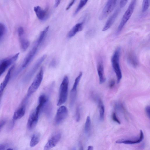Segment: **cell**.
<instances>
[{"mask_svg": "<svg viewBox=\"0 0 150 150\" xmlns=\"http://www.w3.org/2000/svg\"><path fill=\"white\" fill-rule=\"evenodd\" d=\"M43 76V69L42 67H41L32 84L29 86L26 96L23 100V101L27 102L30 97L37 90L41 83Z\"/></svg>", "mask_w": 150, "mask_h": 150, "instance_id": "cell-1", "label": "cell"}, {"mask_svg": "<svg viewBox=\"0 0 150 150\" xmlns=\"http://www.w3.org/2000/svg\"><path fill=\"white\" fill-rule=\"evenodd\" d=\"M120 52V47L117 48L113 54L111 59L112 66L116 74L117 83L120 82L122 78V73L119 64Z\"/></svg>", "mask_w": 150, "mask_h": 150, "instance_id": "cell-2", "label": "cell"}, {"mask_svg": "<svg viewBox=\"0 0 150 150\" xmlns=\"http://www.w3.org/2000/svg\"><path fill=\"white\" fill-rule=\"evenodd\" d=\"M136 3V1L135 0L132 1L130 2L127 9L124 13L117 30V35L119 34L121 32L126 23L130 18L133 12Z\"/></svg>", "mask_w": 150, "mask_h": 150, "instance_id": "cell-3", "label": "cell"}, {"mask_svg": "<svg viewBox=\"0 0 150 150\" xmlns=\"http://www.w3.org/2000/svg\"><path fill=\"white\" fill-rule=\"evenodd\" d=\"M69 80L67 76H65L60 84L59 99L57 105L58 106L64 103L67 98Z\"/></svg>", "mask_w": 150, "mask_h": 150, "instance_id": "cell-4", "label": "cell"}, {"mask_svg": "<svg viewBox=\"0 0 150 150\" xmlns=\"http://www.w3.org/2000/svg\"><path fill=\"white\" fill-rule=\"evenodd\" d=\"M40 45L35 42L32 49L24 59L21 66L16 73L15 75H18L28 65L35 56Z\"/></svg>", "mask_w": 150, "mask_h": 150, "instance_id": "cell-5", "label": "cell"}, {"mask_svg": "<svg viewBox=\"0 0 150 150\" xmlns=\"http://www.w3.org/2000/svg\"><path fill=\"white\" fill-rule=\"evenodd\" d=\"M40 108L37 106L35 110L31 112L28 119L27 126L29 130L33 129L36 126L38 122L39 117L42 112Z\"/></svg>", "mask_w": 150, "mask_h": 150, "instance_id": "cell-6", "label": "cell"}, {"mask_svg": "<svg viewBox=\"0 0 150 150\" xmlns=\"http://www.w3.org/2000/svg\"><path fill=\"white\" fill-rule=\"evenodd\" d=\"M19 53L12 56L0 60V77L6 69L18 59Z\"/></svg>", "mask_w": 150, "mask_h": 150, "instance_id": "cell-7", "label": "cell"}, {"mask_svg": "<svg viewBox=\"0 0 150 150\" xmlns=\"http://www.w3.org/2000/svg\"><path fill=\"white\" fill-rule=\"evenodd\" d=\"M117 1L108 0L100 14L99 19L102 20L105 18L113 10L116 5Z\"/></svg>", "mask_w": 150, "mask_h": 150, "instance_id": "cell-8", "label": "cell"}, {"mask_svg": "<svg viewBox=\"0 0 150 150\" xmlns=\"http://www.w3.org/2000/svg\"><path fill=\"white\" fill-rule=\"evenodd\" d=\"M82 75V73L81 72L75 79L73 87L71 91L69 105L71 108L73 106L76 101L77 96V87Z\"/></svg>", "mask_w": 150, "mask_h": 150, "instance_id": "cell-9", "label": "cell"}, {"mask_svg": "<svg viewBox=\"0 0 150 150\" xmlns=\"http://www.w3.org/2000/svg\"><path fill=\"white\" fill-rule=\"evenodd\" d=\"M46 57L47 55L45 54H44L37 61L25 76L24 79V81L27 82L31 79Z\"/></svg>", "mask_w": 150, "mask_h": 150, "instance_id": "cell-10", "label": "cell"}, {"mask_svg": "<svg viewBox=\"0 0 150 150\" xmlns=\"http://www.w3.org/2000/svg\"><path fill=\"white\" fill-rule=\"evenodd\" d=\"M68 110L67 107L62 106L57 110L54 119L55 123L58 125L61 123L67 117Z\"/></svg>", "mask_w": 150, "mask_h": 150, "instance_id": "cell-11", "label": "cell"}, {"mask_svg": "<svg viewBox=\"0 0 150 150\" xmlns=\"http://www.w3.org/2000/svg\"><path fill=\"white\" fill-rule=\"evenodd\" d=\"M144 138V135L142 131L140 130L139 137L134 139H121L117 140L115 143L117 144H137L142 141Z\"/></svg>", "mask_w": 150, "mask_h": 150, "instance_id": "cell-12", "label": "cell"}, {"mask_svg": "<svg viewBox=\"0 0 150 150\" xmlns=\"http://www.w3.org/2000/svg\"><path fill=\"white\" fill-rule=\"evenodd\" d=\"M17 31L21 48L23 51H25L28 47L30 42L24 37V31L22 27L18 28Z\"/></svg>", "mask_w": 150, "mask_h": 150, "instance_id": "cell-13", "label": "cell"}, {"mask_svg": "<svg viewBox=\"0 0 150 150\" xmlns=\"http://www.w3.org/2000/svg\"><path fill=\"white\" fill-rule=\"evenodd\" d=\"M14 68L15 65H13L9 69L3 81L0 85V103L4 91L10 79Z\"/></svg>", "mask_w": 150, "mask_h": 150, "instance_id": "cell-14", "label": "cell"}, {"mask_svg": "<svg viewBox=\"0 0 150 150\" xmlns=\"http://www.w3.org/2000/svg\"><path fill=\"white\" fill-rule=\"evenodd\" d=\"M61 137V134L58 133L52 136L45 145L44 150H50L56 146Z\"/></svg>", "mask_w": 150, "mask_h": 150, "instance_id": "cell-15", "label": "cell"}, {"mask_svg": "<svg viewBox=\"0 0 150 150\" xmlns=\"http://www.w3.org/2000/svg\"><path fill=\"white\" fill-rule=\"evenodd\" d=\"M26 105L22 104L14 112L12 118V125L16 120L23 117L25 114L26 111Z\"/></svg>", "mask_w": 150, "mask_h": 150, "instance_id": "cell-16", "label": "cell"}, {"mask_svg": "<svg viewBox=\"0 0 150 150\" xmlns=\"http://www.w3.org/2000/svg\"><path fill=\"white\" fill-rule=\"evenodd\" d=\"M34 10L38 18L40 20H45L48 17V13L47 10L43 9L40 6H37L34 7Z\"/></svg>", "mask_w": 150, "mask_h": 150, "instance_id": "cell-17", "label": "cell"}, {"mask_svg": "<svg viewBox=\"0 0 150 150\" xmlns=\"http://www.w3.org/2000/svg\"><path fill=\"white\" fill-rule=\"evenodd\" d=\"M119 11V9H117L109 18L103 28L102 31H105L111 27L117 17Z\"/></svg>", "mask_w": 150, "mask_h": 150, "instance_id": "cell-18", "label": "cell"}, {"mask_svg": "<svg viewBox=\"0 0 150 150\" xmlns=\"http://www.w3.org/2000/svg\"><path fill=\"white\" fill-rule=\"evenodd\" d=\"M97 70L99 83L102 84L105 82L106 78L104 74L103 65L101 61L99 62L97 65Z\"/></svg>", "mask_w": 150, "mask_h": 150, "instance_id": "cell-19", "label": "cell"}, {"mask_svg": "<svg viewBox=\"0 0 150 150\" xmlns=\"http://www.w3.org/2000/svg\"><path fill=\"white\" fill-rule=\"evenodd\" d=\"M83 22L79 23L76 24L71 29L68 33V37L71 38L74 36L76 34L82 30Z\"/></svg>", "mask_w": 150, "mask_h": 150, "instance_id": "cell-20", "label": "cell"}, {"mask_svg": "<svg viewBox=\"0 0 150 150\" xmlns=\"http://www.w3.org/2000/svg\"><path fill=\"white\" fill-rule=\"evenodd\" d=\"M128 63L132 66L136 67L138 64V60L135 54L132 52H129L127 55Z\"/></svg>", "mask_w": 150, "mask_h": 150, "instance_id": "cell-21", "label": "cell"}, {"mask_svg": "<svg viewBox=\"0 0 150 150\" xmlns=\"http://www.w3.org/2000/svg\"><path fill=\"white\" fill-rule=\"evenodd\" d=\"M98 105L99 109V118L100 121H103L104 118L105 106L100 99H98Z\"/></svg>", "mask_w": 150, "mask_h": 150, "instance_id": "cell-22", "label": "cell"}, {"mask_svg": "<svg viewBox=\"0 0 150 150\" xmlns=\"http://www.w3.org/2000/svg\"><path fill=\"white\" fill-rule=\"evenodd\" d=\"M40 138V134L39 133L34 134L32 136L30 143V147H33L38 143Z\"/></svg>", "mask_w": 150, "mask_h": 150, "instance_id": "cell-23", "label": "cell"}, {"mask_svg": "<svg viewBox=\"0 0 150 150\" xmlns=\"http://www.w3.org/2000/svg\"><path fill=\"white\" fill-rule=\"evenodd\" d=\"M43 111L47 116L49 117L51 115L52 112V106L49 101L45 105Z\"/></svg>", "mask_w": 150, "mask_h": 150, "instance_id": "cell-24", "label": "cell"}, {"mask_svg": "<svg viewBox=\"0 0 150 150\" xmlns=\"http://www.w3.org/2000/svg\"><path fill=\"white\" fill-rule=\"evenodd\" d=\"M91 122L90 117L88 116L86 118L85 125L84 130L86 134H88L90 131Z\"/></svg>", "mask_w": 150, "mask_h": 150, "instance_id": "cell-25", "label": "cell"}, {"mask_svg": "<svg viewBox=\"0 0 150 150\" xmlns=\"http://www.w3.org/2000/svg\"><path fill=\"white\" fill-rule=\"evenodd\" d=\"M88 1L86 0H81L79 3L74 13V15L77 14L79 11L86 5Z\"/></svg>", "mask_w": 150, "mask_h": 150, "instance_id": "cell-26", "label": "cell"}, {"mask_svg": "<svg viewBox=\"0 0 150 150\" xmlns=\"http://www.w3.org/2000/svg\"><path fill=\"white\" fill-rule=\"evenodd\" d=\"M149 0H144L143 1L142 6V12L144 13L146 12L149 8Z\"/></svg>", "mask_w": 150, "mask_h": 150, "instance_id": "cell-27", "label": "cell"}, {"mask_svg": "<svg viewBox=\"0 0 150 150\" xmlns=\"http://www.w3.org/2000/svg\"><path fill=\"white\" fill-rule=\"evenodd\" d=\"M6 31L5 26L3 24H0V42L4 37Z\"/></svg>", "mask_w": 150, "mask_h": 150, "instance_id": "cell-28", "label": "cell"}, {"mask_svg": "<svg viewBox=\"0 0 150 150\" xmlns=\"http://www.w3.org/2000/svg\"><path fill=\"white\" fill-rule=\"evenodd\" d=\"M81 118L80 108L79 106L77 107L75 114V118L76 121L78 122L80 120Z\"/></svg>", "mask_w": 150, "mask_h": 150, "instance_id": "cell-29", "label": "cell"}, {"mask_svg": "<svg viewBox=\"0 0 150 150\" xmlns=\"http://www.w3.org/2000/svg\"><path fill=\"white\" fill-rule=\"evenodd\" d=\"M95 30L93 29H91L88 30L86 33L85 36L86 38H89L92 37L94 34Z\"/></svg>", "mask_w": 150, "mask_h": 150, "instance_id": "cell-30", "label": "cell"}, {"mask_svg": "<svg viewBox=\"0 0 150 150\" xmlns=\"http://www.w3.org/2000/svg\"><path fill=\"white\" fill-rule=\"evenodd\" d=\"M112 120L115 122L119 124L121 123L120 122L117 117L116 113L113 112L112 115Z\"/></svg>", "mask_w": 150, "mask_h": 150, "instance_id": "cell-31", "label": "cell"}, {"mask_svg": "<svg viewBox=\"0 0 150 150\" xmlns=\"http://www.w3.org/2000/svg\"><path fill=\"white\" fill-rule=\"evenodd\" d=\"M127 0H121L119 3V6L120 8H122L124 7L127 2Z\"/></svg>", "mask_w": 150, "mask_h": 150, "instance_id": "cell-32", "label": "cell"}, {"mask_svg": "<svg viewBox=\"0 0 150 150\" xmlns=\"http://www.w3.org/2000/svg\"><path fill=\"white\" fill-rule=\"evenodd\" d=\"M57 65V61L56 59H53L51 61L50 66L52 67H55Z\"/></svg>", "mask_w": 150, "mask_h": 150, "instance_id": "cell-33", "label": "cell"}, {"mask_svg": "<svg viewBox=\"0 0 150 150\" xmlns=\"http://www.w3.org/2000/svg\"><path fill=\"white\" fill-rule=\"evenodd\" d=\"M76 1L75 0H72V1H71L68 4L67 6L66 7V10H69L71 7L73 5V4L74 3L75 1Z\"/></svg>", "mask_w": 150, "mask_h": 150, "instance_id": "cell-34", "label": "cell"}, {"mask_svg": "<svg viewBox=\"0 0 150 150\" xmlns=\"http://www.w3.org/2000/svg\"><path fill=\"white\" fill-rule=\"evenodd\" d=\"M150 108L149 106H147L145 108V111L147 116L149 118Z\"/></svg>", "mask_w": 150, "mask_h": 150, "instance_id": "cell-35", "label": "cell"}, {"mask_svg": "<svg viewBox=\"0 0 150 150\" xmlns=\"http://www.w3.org/2000/svg\"><path fill=\"white\" fill-rule=\"evenodd\" d=\"M115 84V81L113 80H111L109 83V87L110 88L113 87Z\"/></svg>", "mask_w": 150, "mask_h": 150, "instance_id": "cell-36", "label": "cell"}, {"mask_svg": "<svg viewBox=\"0 0 150 150\" xmlns=\"http://www.w3.org/2000/svg\"><path fill=\"white\" fill-rule=\"evenodd\" d=\"M6 123V121L4 120H2L0 122V132Z\"/></svg>", "mask_w": 150, "mask_h": 150, "instance_id": "cell-37", "label": "cell"}, {"mask_svg": "<svg viewBox=\"0 0 150 150\" xmlns=\"http://www.w3.org/2000/svg\"><path fill=\"white\" fill-rule=\"evenodd\" d=\"M6 144H0V150H4L6 147Z\"/></svg>", "mask_w": 150, "mask_h": 150, "instance_id": "cell-38", "label": "cell"}, {"mask_svg": "<svg viewBox=\"0 0 150 150\" xmlns=\"http://www.w3.org/2000/svg\"><path fill=\"white\" fill-rule=\"evenodd\" d=\"M60 2V0H56L55 1L54 7L55 8L57 7L59 5Z\"/></svg>", "mask_w": 150, "mask_h": 150, "instance_id": "cell-39", "label": "cell"}, {"mask_svg": "<svg viewBox=\"0 0 150 150\" xmlns=\"http://www.w3.org/2000/svg\"><path fill=\"white\" fill-rule=\"evenodd\" d=\"M87 150H93V147L92 146H89L87 148Z\"/></svg>", "mask_w": 150, "mask_h": 150, "instance_id": "cell-40", "label": "cell"}, {"mask_svg": "<svg viewBox=\"0 0 150 150\" xmlns=\"http://www.w3.org/2000/svg\"><path fill=\"white\" fill-rule=\"evenodd\" d=\"M79 150H83V146H81V147H80Z\"/></svg>", "mask_w": 150, "mask_h": 150, "instance_id": "cell-41", "label": "cell"}, {"mask_svg": "<svg viewBox=\"0 0 150 150\" xmlns=\"http://www.w3.org/2000/svg\"><path fill=\"white\" fill-rule=\"evenodd\" d=\"M6 150H13V149L11 148H8V149H6Z\"/></svg>", "mask_w": 150, "mask_h": 150, "instance_id": "cell-42", "label": "cell"}]
</instances>
